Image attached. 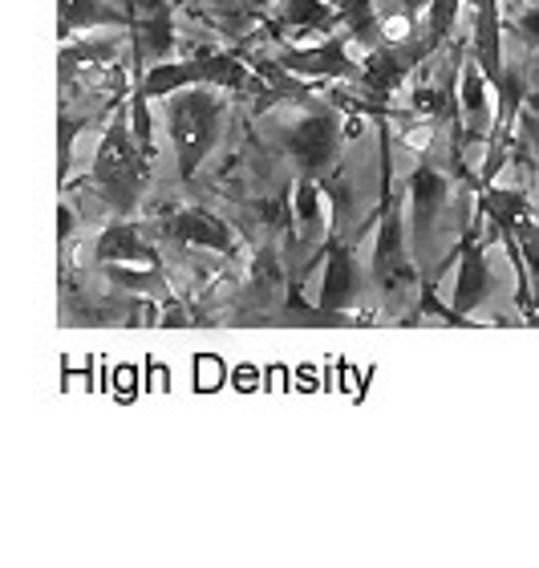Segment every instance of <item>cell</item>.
Segmentation results:
<instances>
[{
	"label": "cell",
	"instance_id": "obj_24",
	"mask_svg": "<svg viewBox=\"0 0 539 568\" xmlns=\"http://www.w3.org/2000/svg\"><path fill=\"white\" fill-rule=\"evenodd\" d=\"M215 9H227L235 12V17H260V12L268 9V4H276V0H212Z\"/></svg>",
	"mask_w": 539,
	"mask_h": 568
},
{
	"label": "cell",
	"instance_id": "obj_3",
	"mask_svg": "<svg viewBox=\"0 0 539 568\" xmlns=\"http://www.w3.org/2000/svg\"><path fill=\"white\" fill-rule=\"evenodd\" d=\"M163 119L171 146H175V171L183 183L200 175V166L207 163L220 146L223 134V114H227V98L207 85H187L175 94L163 98Z\"/></svg>",
	"mask_w": 539,
	"mask_h": 568
},
{
	"label": "cell",
	"instance_id": "obj_19",
	"mask_svg": "<svg viewBox=\"0 0 539 568\" xmlns=\"http://www.w3.org/2000/svg\"><path fill=\"white\" fill-rule=\"evenodd\" d=\"M328 4L337 9L353 45L374 49L386 41V21H382V12H377V0H328Z\"/></svg>",
	"mask_w": 539,
	"mask_h": 568
},
{
	"label": "cell",
	"instance_id": "obj_17",
	"mask_svg": "<svg viewBox=\"0 0 539 568\" xmlns=\"http://www.w3.org/2000/svg\"><path fill=\"white\" fill-rule=\"evenodd\" d=\"M118 53H122V37H102V41H61V82H73L78 73L85 70H110L118 65Z\"/></svg>",
	"mask_w": 539,
	"mask_h": 568
},
{
	"label": "cell",
	"instance_id": "obj_5",
	"mask_svg": "<svg viewBox=\"0 0 539 568\" xmlns=\"http://www.w3.org/2000/svg\"><path fill=\"white\" fill-rule=\"evenodd\" d=\"M276 139L305 179L337 175L340 154H345V122H340V110L333 102L301 94V106L293 114H284Z\"/></svg>",
	"mask_w": 539,
	"mask_h": 568
},
{
	"label": "cell",
	"instance_id": "obj_20",
	"mask_svg": "<svg viewBox=\"0 0 539 568\" xmlns=\"http://www.w3.org/2000/svg\"><path fill=\"white\" fill-rule=\"evenodd\" d=\"M519 252H523V264H528V281H531V325H539V224L536 220H519L516 227Z\"/></svg>",
	"mask_w": 539,
	"mask_h": 568
},
{
	"label": "cell",
	"instance_id": "obj_25",
	"mask_svg": "<svg viewBox=\"0 0 539 568\" xmlns=\"http://www.w3.org/2000/svg\"><path fill=\"white\" fill-rule=\"evenodd\" d=\"M507 4H511V0H507Z\"/></svg>",
	"mask_w": 539,
	"mask_h": 568
},
{
	"label": "cell",
	"instance_id": "obj_21",
	"mask_svg": "<svg viewBox=\"0 0 539 568\" xmlns=\"http://www.w3.org/2000/svg\"><path fill=\"white\" fill-rule=\"evenodd\" d=\"M458 9H462V0H426V33L438 41V49L450 41V33H455L458 24Z\"/></svg>",
	"mask_w": 539,
	"mask_h": 568
},
{
	"label": "cell",
	"instance_id": "obj_9",
	"mask_svg": "<svg viewBox=\"0 0 539 568\" xmlns=\"http://www.w3.org/2000/svg\"><path fill=\"white\" fill-rule=\"evenodd\" d=\"M349 33H328L317 45H276L272 61L293 78H313V82H353L362 78V61L349 53Z\"/></svg>",
	"mask_w": 539,
	"mask_h": 568
},
{
	"label": "cell",
	"instance_id": "obj_22",
	"mask_svg": "<svg viewBox=\"0 0 539 568\" xmlns=\"http://www.w3.org/2000/svg\"><path fill=\"white\" fill-rule=\"evenodd\" d=\"M504 24H511L523 41H531V45H539V0H531V4H523V9L511 17V21H504Z\"/></svg>",
	"mask_w": 539,
	"mask_h": 568
},
{
	"label": "cell",
	"instance_id": "obj_6",
	"mask_svg": "<svg viewBox=\"0 0 539 568\" xmlns=\"http://www.w3.org/2000/svg\"><path fill=\"white\" fill-rule=\"evenodd\" d=\"M406 195H410V248L414 264L423 276H438V232H443V212L450 203V171L434 163V151H423L418 166L406 179Z\"/></svg>",
	"mask_w": 539,
	"mask_h": 568
},
{
	"label": "cell",
	"instance_id": "obj_8",
	"mask_svg": "<svg viewBox=\"0 0 539 568\" xmlns=\"http://www.w3.org/2000/svg\"><path fill=\"white\" fill-rule=\"evenodd\" d=\"M491 244H495V232L487 227L482 215H475V224L462 232L458 252H455L458 256V281H455V301H450V308L462 313V317H475V308L487 305V296H491V288H495L491 256H487ZM455 256H443V261H438V273H443Z\"/></svg>",
	"mask_w": 539,
	"mask_h": 568
},
{
	"label": "cell",
	"instance_id": "obj_1",
	"mask_svg": "<svg viewBox=\"0 0 539 568\" xmlns=\"http://www.w3.org/2000/svg\"><path fill=\"white\" fill-rule=\"evenodd\" d=\"M377 114V163H382V187H377V212H374V252H369V273H374L377 301L386 313H414L423 273L414 264V252L406 248V215H401V195L394 183V134L386 126V114ZM401 317V321H406Z\"/></svg>",
	"mask_w": 539,
	"mask_h": 568
},
{
	"label": "cell",
	"instance_id": "obj_11",
	"mask_svg": "<svg viewBox=\"0 0 539 568\" xmlns=\"http://www.w3.org/2000/svg\"><path fill=\"white\" fill-rule=\"evenodd\" d=\"M495 119V90L475 65V58H462L458 65V159L467 163V151L475 142H487Z\"/></svg>",
	"mask_w": 539,
	"mask_h": 568
},
{
	"label": "cell",
	"instance_id": "obj_14",
	"mask_svg": "<svg viewBox=\"0 0 539 568\" xmlns=\"http://www.w3.org/2000/svg\"><path fill=\"white\" fill-rule=\"evenodd\" d=\"M94 261L98 264H146V268H163V256L154 248L142 224L134 220H114L102 227V236L94 240Z\"/></svg>",
	"mask_w": 539,
	"mask_h": 568
},
{
	"label": "cell",
	"instance_id": "obj_10",
	"mask_svg": "<svg viewBox=\"0 0 539 568\" xmlns=\"http://www.w3.org/2000/svg\"><path fill=\"white\" fill-rule=\"evenodd\" d=\"M333 224V203H328L325 179H305L293 187V252L301 256V268H313L321 261V248Z\"/></svg>",
	"mask_w": 539,
	"mask_h": 568
},
{
	"label": "cell",
	"instance_id": "obj_12",
	"mask_svg": "<svg viewBox=\"0 0 539 568\" xmlns=\"http://www.w3.org/2000/svg\"><path fill=\"white\" fill-rule=\"evenodd\" d=\"M154 232L171 244H187V248H207L220 252V256H232L240 248L235 240V227L223 220V215L207 212V207H175V212L159 215Z\"/></svg>",
	"mask_w": 539,
	"mask_h": 568
},
{
	"label": "cell",
	"instance_id": "obj_18",
	"mask_svg": "<svg viewBox=\"0 0 539 568\" xmlns=\"http://www.w3.org/2000/svg\"><path fill=\"white\" fill-rule=\"evenodd\" d=\"M102 276L114 293L122 296H151V301H171V284L163 268H146V264H102Z\"/></svg>",
	"mask_w": 539,
	"mask_h": 568
},
{
	"label": "cell",
	"instance_id": "obj_13",
	"mask_svg": "<svg viewBox=\"0 0 539 568\" xmlns=\"http://www.w3.org/2000/svg\"><path fill=\"white\" fill-rule=\"evenodd\" d=\"M130 53L134 58L166 61L179 49L175 9L171 0H134L130 4Z\"/></svg>",
	"mask_w": 539,
	"mask_h": 568
},
{
	"label": "cell",
	"instance_id": "obj_7",
	"mask_svg": "<svg viewBox=\"0 0 539 568\" xmlns=\"http://www.w3.org/2000/svg\"><path fill=\"white\" fill-rule=\"evenodd\" d=\"M430 53H438V41L426 33V24L418 29V33L386 37L382 45L365 49L362 78H357V85H362L365 94H369V102H374L369 110H386L389 102H394V98L406 90L410 73L418 70V65H423Z\"/></svg>",
	"mask_w": 539,
	"mask_h": 568
},
{
	"label": "cell",
	"instance_id": "obj_16",
	"mask_svg": "<svg viewBox=\"0 0 539 568\" xmlns=\"http://www.w3.org/2000/svg\"><path fill=\"white\" fill-rule=\"evenodd\" d=\"M90 29H130V17L114 0H58V37L70 41Z\"/></svg>",
	"mask_w": 539,
	"mask_h": 568
},
{
	"label": "cell",
	"instance_id": "obj_23",
	"mask_svg": "<svg viewBox=\"0 0 539 568\" xmlns=\"http://www.w3.org/2000/svg\"><path fill=\"white\" fill-rule=\"evenodd\" d=\"M519 139H523V151L539 175V114H519Z\"/></svg>",
	"mask_w": 539,
	"mask_h": 568
},
{
	"label": "cell",
	"instance_id": "obj_2",
	"mask_svg": "<svg viewBox=\"0 0 539 568\" xmlns=\"http://www.w3.org/2000/svg\"><path fill=\"white\" fill-rule=\"evenodd\" d=\"M151 183V159L142 154L134 126H130V110L114 106L106 122V134L98 142L94 171H90V187L98 191V200L106 203L118 220H130L139 212L142 195Z\"/></svg>",
	"mask_w": 539,
	"mask_h": 568
},
{
	"label": "cell",
	"instance_id": "obj_15",
	"mask_svg": "<svg viewBox=\"0 0 539 568\" xmlns=\"http://www.w3.org/2000/svg\"><path fill=\"white\" fill-rule=\"evenodd\" d=\"M337 9L328 0H276V17L268 21L272 33L281 37H328L337 33Z\"/></svg>",
	"mask_w": 539,
	"mask_h": 568
},
{
	"label": "cell",
	"instance_id": "obj_4",
	"mask_svg": "<svg viewBox=\"0 0 539 568\" xmlns=\"http://www.w3.org/2000/svg\"><path fill=\"white\" fill-rule=\"evenodd\" d=\"M130 78H139L146 98H166L187 85H215V90H235V94H268L272 90L235 53H215V49H203L187 61H154L151 70L142 58H130Z\"/></svg>",
	"mask_w": 539,
	"mask_h": 568
}]
</instances>
